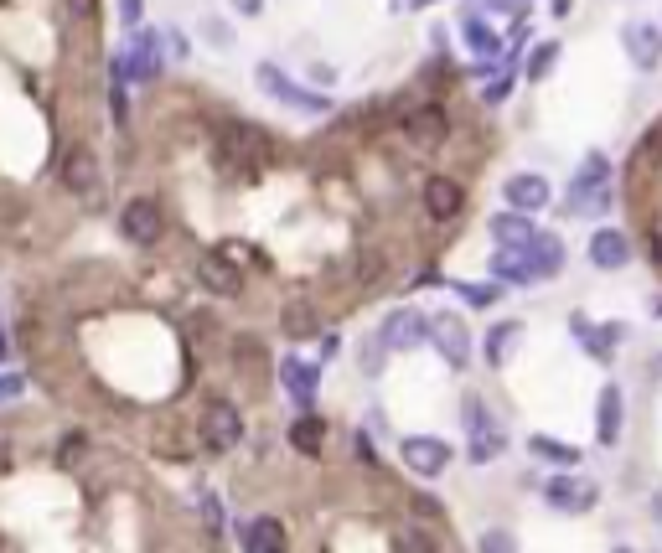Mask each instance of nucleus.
<instances>
[{
  "mask_svg": "<svg viewBox=\"0 0 662 553\" xmlns=\"http://www.w3.org/2000/svg\"><path fill=\"white\" fill-rule=\"evenodd\" d=\"M492 269L502 274V280H518V285L549 280V274L564 269V243L559 238H533V243H523V249H502L492 259Z\"/></svg>",
  "mask_w": 662,
  "mask_h": 553,
  "instance_id": "1",
  "label": "nucleus"
},
{
  "mask_svg": "<svg viewBox=\"0 0 662 553\" xmlns=\"http://www.w3.org/2000/svg\"><path fill=\"white\" fill-rule=\"evenodd\" d=\"M606 176H611L606 156H585L575 187H569V212H575V218H595V212H606V202H611Z\"/></svg>",
  "mask_w": 662,
  "mask_h": 553,
  "instance_id": "2",
  "label": "nucleus"
},
{
  "mask_svg": "<svg viewBox=\"0 0 662 553\" xmlns=\"http://www.w3.org/2000/svg\"><path fill=\"white\" fill-rule=\"evenodd\" d=\"M218 150H223V161L238 166V171H264L269 166V140L254 125H223Z\"/></svg>",
  "mask_w": 662,
  "mask_h": 553,
  "instance_id": "3",
  "label": "nucleus"
},
{
  "mask_svg": "<svg viewBox=\"0 0 662 553\" xmlns=\"http://www.w3.org/2000/svg\"><path fill=\"white\" fill-rule=\"evenodd\" d=\"M238 440H244V419H238V409L228 404V398H207V409H202V445L213 455H228Z\"/></svg>",
  "mask_w": 662,
  "mask_h": 553,
  "instance_id": "4",
  "label": "nucleus"
},
{
  "mask_svg": "<svg viewBox=\"0 0 662 553\" xmlns=\"http://www.w3.org/2000/svg\"><path fill=\"white\" fill-rule=\"evenodd\" d=\"M461 414H466V435H471V460H476V466H487V460H497L507 440H502L497 419L487 414V404H481V398H466V404H461Z\"/></svg>",
  "mask_w": 662,
  "mask_h": 553,
  "instance_id": "5",
  "label": "nucleus"
},
{
  "mask_svg": "<svg viewBox=\"0 0 662 553\" xmlns=\"http://www.w3.org/2000/svg\"><path fill=\"white\" fill-rule=\"evenodd\" d=\"M119 228H125L130 243H140V249H150L161 233H166V218H161V202L156 197H130L125 212H119Z\"/></svg>",
  "mask_w": 662,
  "mask_h": 553,
  "instance_id": "6",
  "label": "nucleus"
},
{
  "mask_svg": "<svg viewBox=\"0 0 662 553\" xmlns=\"http://www.w3.org/2000/svg\"><path fill=\"white\" fill-rule=\"evenodd\" d=\"M399 460H404L414 476H440L450 466V445L445 440H430V435H409L399 445Z\"/></svg>",
  "mask_w": 662,
  "mask_h": 553,
  "instance_id": "7",
  "label": "nucleus"
},
{
  "mask_svg": "<svg viewBox=\"0 0 662 553\" xmlns=\"http://www.w3.org/2000/svg\"><path fill=\"white\" fill-rule=\"evenodd\" d=\"M430 336H435V347L445 352V362H450V367H466V362H471V336H466V321H461V316L435 311Z\"/></svg>",
  "mask_w": 662,
  "mask_h": 553,
  "instance_id": "8",
  "label": "nucleus"
},
{
  "mask_svg": "<svg viewBox=\"0 0 662 553\" xmlns=\"http://www.w3.org/2000/svg\"><path fill=\"white\" fill-rule=\"evenodd\" d=\"M507 207H513V212H523V218H528V212H544L549 207V197H554V187H549V181L544 176H533V171H523V176H507Z\"/></svg>",
  "mask_w": 662,
  "mask_h": 553,
  "instance_id": "9",
  "label": "nucleus"
},
{
  "mask_svg": "<svg viewBox=\"0 0 662 553\" xmlns=\"http://www.w3.org/2000/svg\"><path fill=\"white\" fill-rule=\"evenodd\" d=\"M621 42H626V57H631V63H637L642 73H652V68L662 63V32H657V26H647V21H626Z\"/></svg>",
  "mask_w": 662,
  "mask_h": 553,
  "instance_id": "10",
  "label": "nucleus"
},
{
  "mask_svg": "<svg viewBox=\"0 0 662 553\" xmlns=\"http://www.w3.org/2000/svg\"><path fill=\"white\" fill-rule=\"evenodd\" d=\"M197 280L213 295H244V274H238V264L228 254H202L197 259Z\"/></svg>",
  "mask_w": 662,
  "mask_h": 553,
  "instance_id": "11",
  "label": "nucleus"
},
{
  "mask_svg": "<svg viewBox=\"0 0 662 553\" xmlns=\"http://www.w3.org/2000/svg\"><path fill=\"white\" fill-rule=\"evenodd\" d=\"M544 497L554 502V507H564V512H590L595 507V481H580V476H554L549 486H544Z\"/></svg>",
  "mask_w": 662,
  "mask_h": 553,
  "instance_id": "12",
  "label": "nucleus"
},
{
  "mask_svg": "<svg viewBox=\"0 0 662 553\" xmlns=\"http://www.w3.org/2000/svg\"><path fill=\"white\" fill-rule=\"evenodd\" d=\"M430 336V321L419 316V311H394L383 321V342L388 347H399V352H409V347H419Z\"/></svg>",
  "mask_w": 662,
  "mask_h": 553,
  "instance_id": "13",
  "label": "nucleus"
},
{
  "mask_svg": "<svg viewBox=\"0 0 662 553\" xmlns=\"http://www.w3.org/2000/svg\"><path fill=\"white\" fill-rule=\"evenodd\" d=\"M425 207H430L435 223H450V218H456V212L466 207V192H461L450 176H430V181H425Z\"/></svg>",
  "mask_w": 662,
  "mask_h": 553,
  "instance_id": "14",
  "label": "nucleus"
},
{
  "mask_svg": "<svg viewBox=\"0 0 662 553\" xmlns=\"http://www.w3.org/2000/svg\"><path fill=\"white\" fill-rule=\"evenodd\" d=\"M280 378H285V393H290L295 404H300V409L311 414V404H316V388H321L316 367H306L300 357H285V362H280Z\"/></svg>",
  "mask_w": 662,
  "mask_h": 553,
  "instance_id": "15",
  "label": "nucleus"
},
{
  "mask_svg": "<svg viewBox=\"0 0 662 553\" xmlns=\"http://www.w3.org/2000/svg\"><path fill=\"white\" fill-rule=\"evenodd\" d=\"M404 135H409L419 150H430V145H440V140L450 135V119H445V109H414V114L404 119Z\"/></svg>",
  "mask_w": 662,
  "mask_h": 553,
  "instance_id": "16",
  "label": "nucleus"
},
{
  "mask_svg": "<svg viewBox=\"0 0 662 553\" xmlns=\"http://www.w3.org/2000/svg\"><path fill=\"white\" fill-rule=\"evenodd\" d=\"M94 181H99V156L88 145H73L68 161H63V187L68 192H94Z\"/></svg>",
  "mask_w": 662,
  "mask_h": 553,
  "instance_id": "17",
  "label": "nucleus"
},
{
  "mask_svg": "<svg viewBox=\"0 0 662 553\" xmlns=\"http://www.w3.org/2000/svg\"><path fill=\"white\" fill-rule=\"evenodd\" d=\"M595 440H600V445H616V440H621V388H616V383L600 388V404H595Z\"/></svg>",
  "mask_w": 662,
  "mask_h": 553,
  "instance_id": "18",
  "label": "nucleus"
},
{
  "mask_svg": "<svg viewBox=\"0 0 662 553\" xmlns=\"http://www.w3.org/2000/svg\"><path fill=\"white\" fill-rule=\"evenodd\" d=\"M631 259V243H626V233H616V228H600L595 238H590V264L595 269H621Z\"/></svg>",
  "mask_w": 662,
  "mask_h": 553,
  "instance_id": "19",
  "label": "nucleus"
},
{
  "mask_svg": "<svg viewBox=\"0 0 662 553\" xmlns=\"http://www.w3.org/2000/svg\"><path fill=\"white\" fill-rule=\"evenodd\" d=\"M244 538H249V543H244L249 553H285V548H290V533H285L280 517H254Z\"/></svg>",
  "mask_w": 662,
  "mask_h": 553,
  "instance_id": "20",
  "label": "nucleus"
},
{
  "mask_svg": "<svg viewBox=\"0 0 662 553\" xmlns=\"http://www.w3.org/2000/svg\"><path fill=\"white\" fill-rule=\"evenodd\" d=\"M259 83L269 88V94H275V99H285V104H295V109H326V99L321 94H295V83L280 73V68H259Z\"/></svg>",
  "mask_w": 662,
  "mask_h": 553,
  "instance_id": "21",
  "label": "nucleus"
},
{
  "mask_svg": "<svg viewBox=\"0 0 662 553\" xmlns=\"http://www.w3.org/2000/svg\"><path fill=\"white\" fill-rule=\"evenodd\" d=\"M492 238L502 243V249H523V243H533V223L523 218V212H497L492 218Z\"/></svg>",
  "mask_w": 662,
  "mask_h": 553,
  "instance_id": "22",
  "label": "nucleus"
},
{
  "mask_svg": "<svg viewBox=\"0 0 662 553\" xmlns=\"http://www.w3.org/2000/svg\"><path fill=\"white\" fill-rule=\"evenodd\" d=\"M280 326H285L290 342H306V336H316L321 316H316V305H311V300H290V305H285V316H280Z\"/></svg>",
  "mask_w": 662,
  "mask_h": 553,
  "instance_id": "23",
  "label": "nucleus"
},
{
  "mask_svg": "<svg viewBox=\"0 0 662 553\" xmlns=\"http://www.w3.org/2000/svg\"><path fill=\"white\" fill-rule=\"evenodd\" d=\"M161 42H156V32H140L135 42H130V73L145 83V78H156L161 73V52H156Z\"/></svg>",
  "mask_w": 662,
  "mask_h": 553,
  "instance_id": "24",
  "label": "nucleus"
},
{
  "mask_svg": "<svg viewBox=\"0 0 662 553\" xmlns=\"http://www.w3.org/2000/svg\"><path fill=\"white\" fill-rule=\"evenodd\" d=\"M290 445H295L300 455H321V445H326V419L300 414V419L290 424Z\"/></svg>",
  "mask_w": 662,
  "mask_h": 553,
  "instance_id": "25",
  "label": "nucleus"
},
{
  "mask_svg": "<svg viewBox=\"0 0 662 553\" xmlns=\"http://www.w3.org/2000/svg\"><path fill=\"white\" fill-rule=\"evenodd\" d=\"M518 336H523V326H518V321H502V326H492V336H487V362H492V367H502Z\"/></svg>",
  "mask_w": 662,
  "mask_h": 553,
  "instance_id": "26",
  "label": "nucleus"
},
{
  "mask_svg": "<svg viewBox=\"0 0 662 553\" xmlns=\"http://www.w3.org/2000/svg\"><path fill=\"white\" fill-rule=\"evenodd\" d=\"M575 326L585 331V347H590L595 357H606V362H611V352H616V342H621V331H626V326H616V321H611V326H600V331L585 326V321H575Z\"/></svg>",
  "mask_w": 662,
  "mask_h": 553,
  "instance_id": "27",
  "label": "nucleus"
},
{
  "mask_svg": "<svg viewBox=\"0 0 662 553\" xmlns=\"http://www.w3.org/2000/svg\"><path fill=\"white\" fill-rule=\"evenodd\" d=\"M528 450H533V455H544V460H554V466H575V460H580L575 445H559V440H549V435H533Z\"/></svg>",
  "mask_w": 662,
  "mask_h": 553,
  "instance_id": "28",
  "label": "nucleus"
},
{
  "mask_svg": "<svg viewBox=\"0 0 662 553\" xmlns=\"http://www.w3.org/2000/svg\"><path fill=\"white\" fill-rule=\"evenodd\" d=\"M466 47H471L476 57H497V37H492V26H487V21H476V16H466Z\"/></svg>",
  "mask_w": 662,
  "mask_h": 553,
  "instance_id": "29",
  "label": "nucleus"
},
{
  "mask_svg": "<svg viewBox=\"0 0 662 553\" xmlns=\"http://www.w3.org/2000/svg\"><path fill=\"white\" fill-rule=\"evenodd\" d=\"M662 161V125L657 130H647V140L637 145V156H631V166H637V171H652Z\"/></svg>",
  "mask_w": 662,
  "mask_h": 553,
  "instance_id": "30",
  "label": "nucleus"
},
{
  "mask_svg": "<svg viewBox=\"0 0 662 553\" xmlns=\"http://www.w3.org/2000/svg\"><path fill=\"white\" fill-rule=\"evenodd\" d=\"M554 57H559V42H538V52L528 57V78H533V83H544L549 68H554Z\"/></svg>",
  "mask_w": 662,
  "mask_h": 553,
  "instance_id": "31",
  "label": "nucleus"
},
{
  "mask_svg": "<svg viewBox=\"0 0 662 553\" xmlns=\"http://www.w3.org/2000/svg\"><path fill=\"white\" fill-rule=\"evenodd\" d=\"M476 553H518V538L502 533V528H492V533L476 538Z\"/></svg>",
  "mask_w": 662,
  "mask_h": 553,
  "instance_id": "32",
  "label": "nucleus"
},
{
  "mask_svg": "<svg viewBox=\"0 0 662 553\" xmlns=\"http://www.w3.org/2000/svg\"><path fill=\"white\" fill-rule=\"evenodd\" d=\"M461 295H466V305H476V311H487V305H497V285H461Z\"/></svg>",
  "mask_w": 662,
  "mask_h": 553,
  "instance_id": "33",
  "label": "nucleus"
},
{
  "mask_svg": "<svg viewBox=\"0 0 662 553\" xmlns=\"http://www.w3.org/2000/svg\"><path fill=\"white\" fill-rule=\"evenodd\" d=\"M21 393H26V378L21 373H0V404H16Z\"/></svg>",
  "mask_w": 662,
  "mask_h": 553,
  "instance_id": "34",
  "label": "nucleus"
},
{
  "mask_svg": "<svg viewBox=\"0 0 662 553\" xmlns=\"http://www.w3.org/2000/svg\"><path fill=\"white\" fill-rule=\"evenodd\" d=\"M57 460H63V466H78L83 460V435H68L63 445H57Z\"/></svg>",
  "mask_w": 662,
  "mask_h": 553,
  "instance_id": "35",
  "label": "nucleus"
},
{
  "mask_svg": "<svg viewBox=\"0 0 662 553\" xmlns=\"http://www.w3.org/2000/svg\"><path fill=\"white\" fill-rule=\"evenodd\" d=\"M507 94H513V78H492V83H487V94H481V99H487V104H502Z\"/></svg>",
  "mask_w": 662,
  "mask_h": 553,
  "instance_id": "36",
  "label": "nucleus"
},
{
  "mask_svg": "<svg viewBox=\"0 0 662 553\" xmlns=\"http://www.w3.org/2000/svg\"><path fill=\"white\" fill-rule=\"evenodd\" d=\"M202 512H207V528H213V538L223 533V507H218V497H202Z\"/></svg>",
  "mask_w": 662,
  "mask_h": 553,
  "instance_id": "37",
  "label": "nucleus"
},
{
  "mask_svg": "<svg viewBox=\"0 0 662 553\" xmlns=\"http://www.w3.org/2000/svg\"><path fill=\"white\" fill-rule=\"evenodd\" d=\"M119 16H125V26L140 21V0H119Z\"/></svg>",
  "mask_w": 662,
  "mask_h": 553,
  "instance_id": "38",
  "label": "nucleus"
},
{
  "mask_svg": "<svg viewBox=\"0 0 662 553\" xmlns=\"http://www.w3.org/2000/svg\"><path fill=\"white\" fill-rule=\"evenodd\" d=\"M647 243H652V259H657V264H662V218H657V223H652V233H647Z\"/></svg>",
  "mask_w": 662,
  "mask_h": 553,
  "instance_id": "39",
  "label": "nucleus"
},
{
  "mask_svg": "<svg viewBox=\"0 0 662 553\" xmlns=\"http://www.w3.org/2000/svg\"><path fill=\"white\" fill-rule=\"evenodd\" d=\"M63 6H68L73 16H94V6H99V0H63Z\"/></svg>",
  "mask_w": 662,
  "mask_h": 553,
  "instance_id": "40",
  "label": "nucleus"
},
{
  "mask_svg": "<svg viewBox=\"0 0 662 553\" xmlns=\"http://www.w3.org/2000/svg\"><path fill=\"white\" fill-rule=\"evenodd\" d=\"M414 507H419V517H440V502L435 497H414Z\"/></svg>",
  "mask_w": 662,
  "mask_h": 553,
  "instance_id": "41",
  "label": "nucleus"
},
{
  "mask_svg": "<svg viewBox=\"0 0 662 553\" xmlns=\"http://www.w3.org/2000/svg\"><path fill=\"white\" fill-rule=\"evenodd\" d=\"M6 466H11V445H6V440H0V471H6Z\"/></svg>",
  "mask_w": 662,
  "mask_h": 553,
  "instance_id": "42",
  "label": "nucleus"
},
{
  "mask_svg": "<svg viewBox=\"0 0 662 553\" xmlns=\"http://www.w3.org/2000/svg\"><path fill=\"white\" fill-rule=\"evenodd\" d=\"M238 11H244V16H254V11H259V0H238Z\"/></svg>",
  "mask_w": 662,
  "mask_h": 553,
  "instance_id": "43",
  "label": "nucleus"
},
{
  "mask_svg": "<svg viewBox=\"0 0 662 553\" xmlns=\"http://www.w3.org/2000/svg\"><path fill=\"white\" fill-rule=\"evenodd\" d=\"M652 517L662 522V491H657V497H652Z\"/></svg>",
  "mask_w": 662,
  "mask_h": 553,
  "instance_id": "44",
  "label": "nucleus"
},
{
  "mask_svg": "<svg viewBox=\"0 0 662 553\" xmlns=\"http://www.w3.org/2000/svg\"><path fill=\"white\" fill-rule=\"evenodd\" d=\"M569 11V0H554V16H564Z\"/></svg>",
  "mask_w": 662,
  "mask_h": 553,
  "instance_id": "45",
  "label": "nucleus"
},
{
  "mask_svg": "<svg viewBox=\"0 0 662 553\" xmlns=\"http://www.w3.org/2000/svg\"><path fill=\"white\" fill-rule=\"evenodd\" d=\"M409 6H430V0H409Z\"/></svg>",
  "mask_w": 662,
  "mask_h": 553,
  "instance_id": "46",
  "label": "nucleus"
},
{
  "mask_svg": "<svg viewBox=\"0 0 662 553\" xmlns=\"http://www.w3.org/2000/svg\"><path fill=\"white\" fill-rule=\"evenodd\" d=\"M616 553H631V548H616Z\"/></svg>",
  "mask_w": 662,
  "mask_h": 553,
  "instance_id": "47",
  "label": "nucleus"
},
{
  "mask_svg": "<svg viewBox=\"0 0 662 553\" xmlns=\"http://www.w3.org/2000/svg\"><path fill=\"white\" fill-rule=\"evenodd\" d=\"M0 6H6V0H0Z\"/></svg>",
  "mask_w": 662,
  "mask_h": 553,
  "instance_id": "48",
  "label": "nucleus"
}]
</instances>
